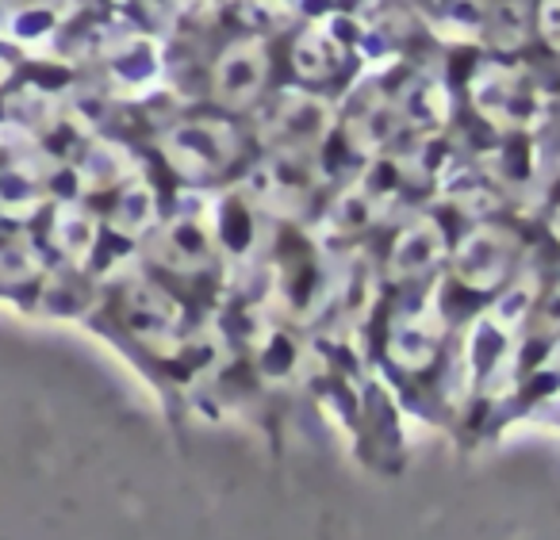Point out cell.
<instances>
[{"label":"cell","instance_id":"obj_15","mask_svg":"<svg viewBox=\"0 0 560 540\" xmlns=\"http://www.w3.org/2000/svg\"><path fill=\"white\" fill-rule=\"evenodd\" d=\"M127 315H131L135 330H173L180 318V307L154 284H135L127 292Z\"/></svg>","mask_w":560,"mask_h":540},{"label":"cell","instance_id":"obj_12","mask_svg":"<svg viewBox=\"0 0 560 540\" xmlns=\"http://www.w3.org/2000/svg\"><path fill=\"white\" fill-rule=\"evenodd\" d=\"M47 188H43L39 173L24 169V165H0V215L27 219L43 208Z\"/></svg>","mask_w":560,"mask_h":540},{"label":"cell","instance_id":"obj_23","mask_svg":"<svg viewBox=\"0 0 560 540\" xmlns=\"http://www.w3.org/2000/svg\"><path fill=\"white\" fill-rule=\"evenodd\" d=\"M537 326H541V330H560V284L545 295L541 315H537Z\"/></svg>","mask_w":560,"mask_h":540},{"label":"cell","instance_id":"obj_5","mask_svg":"<svg viewBox=\"0 0 560 540\" xmlns=\"http://www.w3.org/2000/svg\"><path fill=\"white\" fill-rule=\"evenodd\" d=\"M511 257L514 234L503 231V226H480V231H472L460 242L457 257H453V272L472 292H491L511 269Z\"/></svg>","mask_w":560,"mask_h":540},{"label":"cell","instance_id":"obj_25","mask_svg":"<svg viewBox=\"0 0 560 540\" xmlns=\"http://www.w3.org/2000/svg\"><path fill=\"white\" fill-rule=\"evenodd\" d=\"M549 231H552V238H557V242H560V208H557V215H552Z\"/></svg>","mask_w":560,"mask_h":540},{"label":"cell","instance_id":"obj_20","mask_svg":"<svg viewBox=\"0 0 560 540\" xmlns=\"http://www.w3.org/2000/svg\"><path fill=\"white\" fill-rule=\"evenodd\" d=\"M39 257L32 254V246L20 238H0V284H20V280L35 277Z\"/></svg>","mask_w":560,"mask_h":540},{"label":"cell","instance_id":"obj_10","mask_svg":"<svg viewBox=\"0 0 560 540\" xmlns=\"http://www.w3.org/2000/svg\"><path fill=\"white\" fill-rule=\"evenodd\" d=\"M342 58H346L342 39H338L335 32H327V27L304 32L296 50H292V62H296L300 78H307V81H323V78H330V73H338Z\"/></svg>","mask_w":560,"mask_h":540},{"label":"cell","instance_id":"obj_18","mask_svg":"<svg viewBox=\"0 0 560 540\" xmlns=\"http://www.w3.org/2000/svg\"><path fill=\"white\" fill-rule=\"evenodd\" d=\"M483 24H488V35L499 50H518L529 39L526 4H518V0H499L495 9L483 16Z\"/></svg>","mask_w":560,"mask_h":540},{"label":"cell","instance_id":"obj_3","mask_svg":"<svg viewBox=\"0 0 560 540\" xmlns=\"http://www.w3.org/2000/svg\"><path fill=\"white\" fill-rule=\"evenodd\" d=\"M269 78V55L257 39H242L219 55L215 70H211V96L223 108L242 111L257 101V93L265 89Z\"/></svg>","mask_w":560,"mask_h":540},{"label":"cell","instance_id":"obj_21","mask_svg":"<svg viewBox=\"0 0 560 540\" xmlns=\"http://www.w3.org/2000/svg\"><path fill=\"white\" fill-rule=\"evenodd\" d=\"M116 73H119V78H131L135 85H147V81H154L158 58H154V50H150V43H131V47L119 50Z\"/></svg>","mask_w":560,"mask_h":540},{"label":"cell","instance_id":"obj_17","mask_svg":"<svg viewBox=\"0 0 560 540\" xmlns=\"http://www.w3.org/2000/svg\"><path fill=\"white\" fill-rule=\"evenodd\" d=\"M127 169H131V162H127L124 150L112 146V142H93L78 173H81V185H85L89 192H104V188L119 185V180L127 177Z\"/></svg>","mask_w":560,"mask_h":540},{"label":"cell","instance_id":"obj_19","mask_svg":"<svg viewBox=\"0 0 560 540\" xmlns=\"http://www.w3.org/2000/svg\"><path fill=\"white\" fill-rule=\"evenodd\" d=\"M373 219H376V192L365 185L350 188V192L335 203V223L342 226V231H361V226H369Z\"/></svg>","mask_w":560,"mask_h":540},{"label":"cell","instance_id":"obj_26","mask_svg":"<svg viewBox=\"0 0 560 540\" xmlns=\"http://www.w3.org/2000/svg\"><path fill=\"white\" fill-rule=\"evenodd\" d=\"M9 73H12V70H9V62H4V58H0V85H4V81H9Z\"/></svg>","mask_w":560,"mask_h":540},{"label":"cell","instance_id":"obj_27","mask_svg":"<svg viewBox=\"0 0 560 540\" xmlns=\"http://www.w3.org/2000/svg\"><path fill=\"white\" fill-rule=\"evenodd\" d=\"M112 4H127V0H112Z\"/></svg>","mask_w":560,"mask_h":540},{"label":"cell","instance_id":"obj_14","mask_svg":"<svg viewBox=\"0 0 560 540\" xmlns=\"http://www.w3.org/2000/svg\"><path fill=\"white\" fill-rule=\"evenodd\" d=\"M399 111H404V124L411 127H442L445 111H450V101H445V89L438 85L434 78H415L411 85L399 96Z\"/></svg>","mask_w":560,"mask_h":540},{"label":"cell","instance_id":"obj_2","mask_svg":"<svg viewBox=\"0 0 560 540\" xmlns=\"http://www.w3.org/2000/svg\"><path fill=\"white\" fill-rule=\"evenodd\" d=\"M234 150H238L234 131L215 119H188V124L170 127L162 139L165 162L188 180H208L223 173L234 162Z\"/></svg>","mask_w":560,"mask_h":540},{"label":"cell","instance_id":"obj_8","mask_svg":"<svg viewBox=\"0 0 560 540\" xmlns=\"http://www.w3.org/2000/svg\"><path fill=\"white\" fill-rule=\"evenodd\" d=\"M215 254V242L196 219L180 215L162 231V257L173 269H203Z\"/></svg>","mask_w":560,"mask_h":540},{"label":"cell","instance_id":"obj_9","mask_svg":"<svg viewBox=\"0 0 560 540\" xmlns=\"http://www.w3.org/2000/svg\"><path fill=\"white\" fill-rule=\"evenodd\" d=\"M399 127H404L399 104L373 101L350 119V142H353V150H361V154H376V150H384L392 139H396Z\"/></svg>","mask_w":560,"mask_h":540},{"label":"cell","instance_id":"obj_22","mask_svg":"<svg viewBox=\"0 0 560 540\" xmlns=\"http://www.w3.org/2000/svg\"><path fill=\"white\" fill-rule=\"evenodd\" d=\"M537 32H541L545 47L560 55V0H541L537 4Z\"/></svg>","mask_w":560,"mask_h":540},{"label":"cell","instance_id":"obj_6","mask_svg":"<svg viewBox=\"0 0 560 540\" xmlns=\"http://www.w3.org/2000/svg\"><path fill=\"white\" fill-rule=\"evenodd\" d=\"M445 257V234L434 219H415L392 246V277L415 280L427 277L430 269H438Z\"/></svg>","mask_w":560,"mask_h":540},{"label":"cell","instance_id":"obj_16","mask_svg":"<svg viewBox=\"0 0 560 540\" xmlns=\"http://www.w3.org/2000/svg\"><path fill=\"white\" fill-rule=\"evenodd\" d=\"M154 215H158V208H154V188L150 185H131L124 196H119V203H116V211H112V231L116 234H124V238H139V234H147L150 226H154Z\"/></svg>","mask_w":560,"mask_h":540},{"label":"cell","instance_id":"obj_24","mask_svg":"<svg viewBox=\"0 0 560 540\" xmlns=\"http://www.w3.org/2000/svg\"><path fill=\"white\" fill-rule=\"evenodd\" d=\"M154 9H162V12H173V9H177V0H154Z\"/></svg>","mask_w":560,"mask_h":540},{"label":"cell","instance_id":"obj_7","mask_svg":"<svg viewBox=\"0 0 560 540\" xmlns=\"http://www.w3.org/2000/svg\"><path fill=\"white\" fill-rule=\"evenodd\" d=\"M438 341H442V322H438L434 310H415V315L396 318L388 333V353L404 368H427L438 353Z\"/></svg>","mask_w":560,"mask_h":540},{"label":"cell","instance_id":"obj_11","mask_svg":"<svg viewBox=\"0 0 560 540\" xmlns=\"http://www.w3.org/2000/svg\"><path fill=\"white\" fill-rule=\"evenodd\" d=\"M50 238H55L58 254H62L66 261L85 265L89 257H93V249H96L93 215H89L85 208H73V203H66V208H58L55 226H50Z\"/></svg>","mask_w":560,"mask_h":540},{"label":"cell","instance_id":"obj_1","mask_svg":"<svg viewBox=\"0 0 560 540\" xmlns=\"http://www.w3.org/2000/svg\"><path fill=\"white\" fill-rule=\"evenodd\" d=\"M472 108L499 131H529L545 119V93L526 70L488 62L472 73Z\"/></svg>","mask_w":560,"mask_h":540},{"label":"cell","instance_id":"obj_4","mask_svg":"<svg viewBox=\"0 0 560 540\" xmlns=\"http://www.w3.org/2000/svg\"><path fill=\"white\" fill-rule=\"evenodd\" d=\"M265 131L284 154H304V150L319 146L323 134L330 131V104L312 93H284Z\"/></svg>","mask_w":560,"mask_h":540},{"label":"cell","instance_id":"obj_13","mask_svg":"<svg viewBox=\"0 0 560 540\" xmlns=\"http://www.w3.org/2000/svg\"><path fill=\"white\" fill-rule=\"evenodd\" d=\"M289 162H292V154H284L277 165H265V169H257L249 192H254V200L261 203V208L296 211L300 203H304V185H300V180L289 173Z\"/></svg>","mask_w":560,"mask_h":540}]
</instances>
